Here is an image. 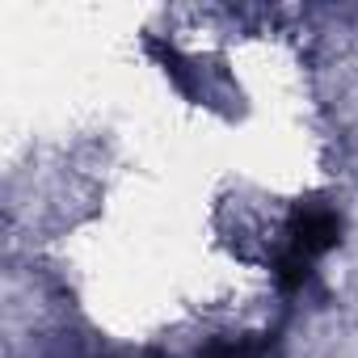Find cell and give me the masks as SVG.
Listing matches in <instances>:
<instances>
[{
  "instance_id": "1",
  "label": "cell",
  "mask_w": 358,
  "mask_h": 358,
  "mask_svg": "<svg viewBox=\"0 0 358 358\" xmlns=\"http://www.w3.org/2000/svg\"><path fill=\"white\" fill-rule=\"evenodd\" d=\"M337 241H341V215H337L333 203H324V199L295 203V211H291V220H287V245H282V253H278V262H274L278 282H282L287 291L303 287L308 274H312V266H316L324 253H333Z\"/></svg>"
},
{
  "instance_id": "2",
  "label": "cell",
  "mask_w": 358,
  "mask_h": 358,
  "mask_svg": "<svg viewBox=\"0 0 358 358\" xmlns=\"http://www.w3.org/2000/svg\"><path fill=\"white\" fill-rule=\"evenodd\" d=\"M199 358H278V350L266 333H232V337H215Z\"/></svg>"
}]
</instances>
